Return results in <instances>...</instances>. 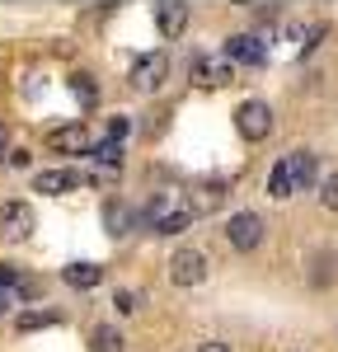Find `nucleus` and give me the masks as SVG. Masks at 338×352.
I'll list each match as a JSON object with an SVG mask.
<instances>
[{
    "label": "nucleus",
    "instance_id": "11",
    "mask_svg": "<svg viewBox=\"0 0 338 352\" xmlns=\"http://www.w3.org/2000/svg\"><path fill=\"white\" fill-rule=\"evenodd\" d=\"M84 179L76 169H43V174H33V188L38 192H66V188H80Z\"/></svg>",
    "mask_w": 338,
    "mask_h": 352
},
{
    "label": "nucleus",
    "instance_id": "8",
    "mask_svg": "<svg viewBox=\"0 0 338 352\" xmlns=\"http://www.w3.org/2000/svg\"><path fill=\"white\" fill-rule=\"evenodd\" d=\"M165 76H169L165 52H146V56H137V66H132V85H137V89H160Z\"/></svg>",
    "mask_w": 338,
    "mask_h": 352
},
{
    "label": "nucleus",
    "instance_id": "14",
    "mask_svg": "<svg viewBox=\"0 0 338 352\" xmlns=\"http://www.w3.org/2000/svg\"><path fill=\"white\" fill-rule=\"evenodd\" d=\"M104 226H109V235L117 240V235L132 230V212H127L122 202H104Z\"/></svg>",
    "mask_w": 338,
    "mask_h": 352
},
{
    "label": "nucleus",
    "instance_id": "22",
    "mask_svg": "<svg viewBox=\"0 0 338 352\" xmlns=\"http://www.w3.org/2000/svg\"><path fill=\"white\" fill-rule=\"evenodd\" d=\"M19 282H24V272L14 263H0V287H19Z\"/></svg>",
    "mask_w": 338,
    "mask_h": 352
},
{
    "label": "nucleus",
    "instance_id": "18",
    "mask_svg": "<svg viewBox=\"0 0 338 352\" xmlns=\"http://www.w3.org/2000/svg\"><path fill=\"white\" fill-rule=\"evenodd\" d=\"M268 192H273V197H291V192H286V174H282V164H273V174H268Z\"/></svg>",
    "mask_w": 338,
    "mask_h": 352
},
{
    "label": "nucleus",
    "instance_id": "1",
    "mask_svg": "<svg viewBox=\"0 0 338 352\" xmlns=\"http://www.w3.org/2000/svg\"><path fill=\"white\" fill-rule=\"evenodd\" d=\"M169 282H174V287H197V282H207V254L193 249V244L174 249V258H169Z\"/></svg>",
    "mask_w": 338,
    "mask_h": 352
},
{
    "label": "nucleus",
    "instance_id": "17",
    "mask_svg": "<svg viewBox=\"0 0 338 352\" xmlns=\"http://www.w3.org/2000/svg\"><path fill=\"white\" fill-rule=\"evenodd\" d=\"M52 320H56V315H43V310H28V315H19V329L28 333V329H43V324H52Z\"/></svg>",
    "mask_w": 338,
    "mask_h": 352
},
{
    "label": "nucleus",
    "instance_id": "23",
    "mask_svg": "<svg viewBox=\"0 0 338 352\" xmlns=\"http://www.w3.org/2000/svg\"><path fill=\"white\" fill-rule=\"evenodd\" d=\"M113 305L127 315V310H137V296H132V292H117V300H113Z\"/></svg>",
    "mask_w": 338,
    "mask_h": 352
},
{
    "label": "nucleus",
    "instance_id": "19",
    "mask_svg": "<svg viewBox=\"0 0 338 352\" xmlns=\"http://www.w3.org/2000/svg\"><path fill=\"white\" fill-rule=\"evenodd\" d=\"M319 197H324V207H329V212H338V174H329V179H324Z\"/></svg>",
    "mask_w": 338,
    "mask_h": 352
},
{
    "label": "nucleus",
    "instance_id": "10",
    "mask_svg": "<svg viewBox=\"0 0 338 352\" xmlns=\"http://www.w3.org/2000/svg\"><path fill=\"white\" fill-rule=\"evenodd\" d=\"M47 146H52V151H66V155H84V151H89V132H84L80 122L52 127V132H47Z\"/></svg>",
    "mask_w": 338,
    "mask_h": 352
},
{
    "label": "nucleus",
    "instance_id": "16",
    "mask_svg": "<svg viewBox=\"0 0 338 352\" xmlns=\"http://www.w3.org/2000/svg\"><path fill=\"white\" fill-rule=\"evenodd\" d=\"M89 155H94L99 164H122V141H117V136H109V141L89 146Z\"/></svg>",
    "mask_w": 338,
    "mask_h": 352
},
{
    "label": "nucleus",
    "instance_id": "2",
    "mask_svg": "<svg viewBox=\"0 0 338 352\" xmlns=\"http://www.w3.org/2000/svg\"><path fill=\"white\" fill-rule=\"evenodd\" d=\"M146 221H150V230H155V235H179V230H188V226H193V212H188V202H183V207H174L169 197H155V202L146 207Z\"/></svg>",
    "mask_w": 338,
    "mask_h": 352
},
{
    "label": "nucleus",
    "instance_id": "24",
    "mask_svg": "<svg viewBox=\"0 0 338 352\" xmlns=\"http://www.w3.org/2000/svg\"><path fill=\"white\" fill-rule=\"evenodd\" d=\"M197 352H230V348H225V343H202Z\"/></svg>",
    "mask_w": 338,
    "mask_h": 352
},
{
    "label": "nucleus",
    "instance_id": "7",
    "mask_svg": "<svg viewBox=\"0 0 338 352\" xmlns=\"http://www.w3.org/2000/svg\"><path fill=\"white\" fill-rule=\"evenodd\" d=\"M278 164H282V174H286V192H306L315 184V155L310 151H291Z\"/></svg>",
    "mask_w": 338,
    "mask_h": 352
},
{
    "label": "nucleus",
    "instance_id": "25",
    "mask_svg": "<svg viewBox=\"0 0 338 352\" xmlns=\"http://www.w3.org/2000/svg\"><path fill=\"white\" fill-rule=\"evenodd\" d=\"M5 146H10V136H5V127H0V160H5Z\"/></svg>",
    "mask_w": 338,
    "mask_h": 352
},
{
    "label": "nucleus",
    "instance_id": "20",
    "mask_svg": "<svg viewBox=\"0 0 338 352\" xmlns=\"http://www.w3.org/2000/svg\"><path fill=\"white\" fill-rule=\"evenodd\" d=\"M329 33V24H310V28H301V43H306V52L310 47H319V38Z\"/></svg>",
    "mask_w": 338,
    "mask_h": 352
},
{
    "label": "nucleus",
    "instance_id": "9",
    "mask_svg": "<svg viewBox=\"0 0 338 352\" xmlns=\"http://www.w3.org/2000/svg\"><path fill=\"white\" fill-rule=\"evenodd\" d=\"M193 80L202 85V89H221V85L235 80V66H230L225 56H197L193 61Z\"/></svg>",
    "mask_w": 338,
    "mask_h": 352
},
{
    "label": "nucleus",
    "instance_id": "5",
    "mask_svg": "<svg viewBox=\"0 0 338 352\" xmlns=\"http://www.w3.org/2000/svg\"><path fill=\"white\" fill-rule=\"evenodd\" d=\"M28 235H33V207H28V202H5V207H0V240L24 244Z\"/></svg>",
    "mask_w": 338,
    "mask_h": 352
},
{
    "label": "nucleus",
    "instance_id": "12",
    "mask_svg": "<svg viewBox=\"0 0 338 352\" xmlns=\"http://www.w3.org/2000/svg\"><path fill=\"white\" fill-rule=\"evenodd\" d=\"M155 19H160V33H165V38H179L183 24H188V5H174V0H169V5L155 10Z\"/></svg>",
    "mask_w": 338,
    "mask_h": 352
},
{
    "label": "nucleus",
    "instance_id": "15",
    "mask_svg": "<svg viewBox=\"0 0 338 352\" xmlns=\"http://www.w3.org/2000/svg\"><path fill=\"white\" fill-rule=\"evenodd\" d=\"M89 352H122V333L113 324H99L89 333Z\"/></svg>",
    "mask_w": 338,
    "mask_h": 352
},
{
    "label": "nucleus",
    "instance_id": "6",
    "mask_svg": "<svg viewBox=\"0 0 338 352\" xmlns=\"http://www.w3.org/2000/svg\"><path fill=\"white\" fill-rule=\"evenodd\" d=\"M221 56L230 61V66H235V61H240V66H263V61H268V43L254 38V33H235V38H225Z\"/></svg>",
    "mask_w": 338,
    "mask_h": 352
},
{
    "label": "nucleus",
    "instance_id": "4",
    "mask_svg": "<svg viewBox=\"0 0 338 352\" xmlns=\"http://www.w3.org/2000/svg\"><path fill=\"white\" fill-rule=\"evenodd\" d=\"M225 240H230V249H240V254H254L263 244V217L258 212H235L230 226H225Z\"/></svg>",
    "mask_w": 338,
    "mask_h": 352
},
{
    "label": "nucleus",
    "instance_id": "13",
    "mask_svg": "<svg viewBox=\"0 0 338 352\" xmlns=\"http://www.w3.org/2000/svg\"><path fill=\"white\" fill-rule=\"evenodd\" d=\"M61 277H66V287H80V292H89V287H99L104 268H99V263H71Z\"/></svg>",
    "mask_w": 338,
    "mask_h": 352
},
{
    "label": "nucleus",
    "instance_id": "26",
    "mask_svg": "<svg viewBox=\"0 0 338 352\" xmlns=\"http://www.w3.org/2000/svg\"><path fill=\"white\" fill-rule=\"evenodd\" d=\"M5 305H10V296H0V310H5Z\"/></svg>",
    "mask_w": 338,
    "mask_h": 352
},
{
    "label": "nucleus",
    "instance_id": "21",
    "mask_svg": "<svg viewBox=\"0 0 338 352\" xmlns=\"http://www.w3.org/2000/svg\"><path fill=\"white\" fill-rule=\"evenodd\" d=\"M71 85H76V94H80L84 104H94V80L89 76H71Z\"/></svg>",
    "mask_w": 338,
    "mask_h": 352
},
{
    "label": "nucleus",
    "instance_id": "3",
    "mask_svg": "<svg viewBox=\"0 0 338 352\" xmlns=\"http://www.w3.org/2000/svg\"><path fill=\"white\" fill-rule=\"evenodd\" d=\"M235 132L245 136V141H263V136L273 132V109L263 99H245L240 113H235Z\"/></svg>",
    "mask_w": 338,
    "mask_h": 352
}]
</instances>
